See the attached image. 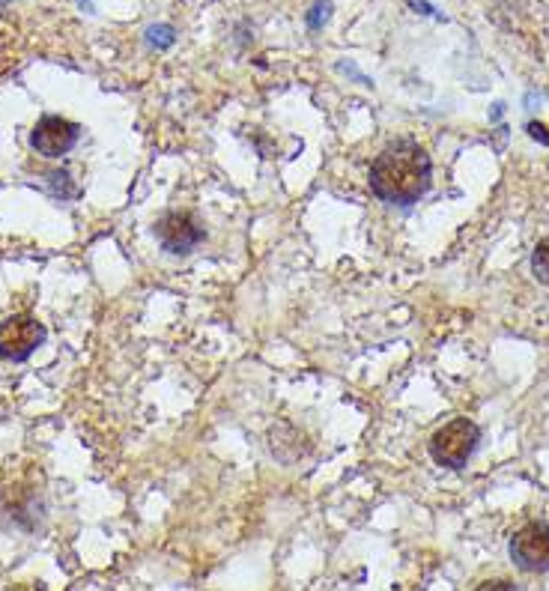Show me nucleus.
Wrapping results in <instances>:
<instances>
[{"label": "nucleus", "instance_id": "39448f33", "mask_svg": "<svg viewBox=\"0 0 549 591\" xmlns=\"http://www.w3.org/2000/svg\"><path fill=\"white\" fill-rule=\"evenodd\" d=\"M511 559L526 574L549 571V523H529L511 538Z\"/></svg>", "mask_w": 549, "mask_h": 591}, {"label": "nucleus", "instance_id": "1a4fd4ad", "mask_svg": "<svg viewBox=\"0 0 549 591\" xmlns=\"http://www.w3.org/2000/svg\"><path fill=\"white\" fill-rule=\"evenodd\" d=\"M329 15H332V0H317L314 9L308 12V27L311 30H320L329 21Z\"/></svg>", "mask_w": 549, "mask_h": 591}, {"label": "nucleus", "instance_id": "f03ea898", "mask_svg": "<svg viewBox=\"0 0 549 591\" xmlns=\"http://www.w3.org/2000/svg\"><path fill=\"white\" fill-rule=\"evenodd\" d=\"M481 430L469 418H454L430 436V457L445 469H460L475 454Z\"/></svg>", "mask_w": 549, "mask_h": 591}, {"label": "nucleus", "instance_id": "423d86ee", "mask_svg": "<svg viewBox=\"0 0 549 591\" xmlns=\"http://www.w3.org/2000/svg\"><path fill=\"white\" fill-rule=\"evenodd\" d=\"M78 138H81V129H78L75 123L63 120V117H54V114L42 117V120L33 126V132H30L33 150H36L39 156H45V159H60V156H66V153L78 144Z\"/></svg>", "mask_w": 549, "mask_h": 591}, {"label": "nucleus", "instance_id": "7ed1b4c3", "mask_svg": "<svg viewBox=\"0 0 549 591\" xmlns=\"http://www.w3.org/2000/svg\"><path fill=\"white\" fill-rule=\"evenodd\" d=\"M45 341V326L30 314H15L0 323V359L24 362Z\"/></svg>", "mask_w": 549, "mask_h": 591}, {"label": "nucleus", "instance_id": "0eeeda50", "mask_svg": "<svg viewBox=\"0 0 549 591\" xmlns=\"http://www.w3.org/2000/svg\"><path fill=\"white\" fill-rule=\"evenodd\" d=\"M532 272H535V278H538L541 284H547L549 287V236L538 242V248H535V254H532Z\"/></svg>", "mask_w": 549, "mask_h": 591}, {"label": "nucleus", "instance_id": "f257e3e1", "mask_svg": "<svg viewBox=\"0 0 549 591\" xmlns=\"http://www.w3.org/2000/svg\"><path fill=\"white\" fill-rule=\"evenodd\" d=\"M430 183V156L421 144L409 138L388 144L370 165V192L394 206H412L415 200L427 195Z\"/></svg>", "mask_w": 549, "mask_h": 591}, {"label": "nucleus", "instance_id": "9b49d317", "mask_svg": "<svg viewBox=\"0 0 549 591\" xmlns=\"http://www.w3.org/2000/svg\"><path fill=\"white\" fill-rule=\"evenodd\" d=\"M478 591H520V586H514L511 580H487L478 586Z\"/></svg>", "mask_w": 549, "mask_h": 591}, {"label": "nucleus", "instance_id": "6e6552de", "mask_svg": "<svg viewBox=\"0 0 549 591\" xmlns=\"http://www.w3.org/2000/svg\"><path fill=\"white\" fill-rule=\"evenodd\" d=\"M174 27L171 24H153L150 30H147V42L150 45H156V48H171L174 45Z\"/></svg>", "mask_w": 549, "mask_h": 591}, {"label": "nucleus", "instance_id": "20e7f679", "mask_svg": "<svg viewBox=\"0 0 549 591\" xmlns=\"http://www.w3.org/2000/svg\"><path fill=\"white\" fill-rule=\"evenodd\" d=\"M156 239L168 254H188L203 242V224L188 209H171L156 221Z\"/></svg>", "mask_w": 549, "mask_h": 591}, {"label": "nucleus", "instance_id": "9d476101", "mask_svg": "<svg viewBox=\"0 0 549 591\" xmlns=\"http://www.w3.org/2000/svg\"><path fill=\"white\" fill-rule=\"evenodd\" d=\"M526 132H529L535 141H541V144H547L549 147V126L547 123H541V120H529V123H526Z\"/></svg>", "mask_w": 549, "mask_h": 591}]
</instances>
